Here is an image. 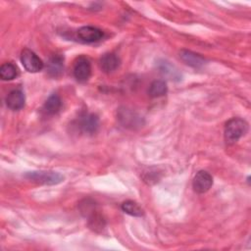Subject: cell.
<instances>
[{"label":"cell","instance_id":"cell-1","mask_svg":"<svg viewBox=\"0 0 251 251\" xmlns=\"http://www.w3.org/2000/svg\"><path fill=\"white\" fill-rule=\"evenodd\" d=\"M248 129V124L240 118H232L225 126V140L227 144L238 141Z\"/></svg>","mask_w":251,"mask_h":251},{"label":"cell","instance_id":"cell-2","mask_svg":"<svg viewBox=\"0 0 251 251\" xmlns=\"http://www.w3.org/2000/svg\"><path fill=\"white\" fill-rule=\"evenodd\" d=\"M117 119L124 127L129 129H137L144 125L143 118L135 111L126 107H121L118 110Z\"/></svg>","mask_w":251,"mask_h":251},{"label":"cell","instance_id":"cell-3","mask_svg":"<svg viewBox=\"0 0 251 251\" xmlns=\"http://www.w3.org/2000/svg\"><path fill=\"white\" fill-rule=\"evenodd\" d=\"M25 177L33 182L45 185L58 184L64 180V176L54 171H32L26 173Z\"/></svg>","mask_w":251,"mask_h":251},{"label":"cell","instance_id":"cell-4","mask_svg":"<svg viewBox=\"0 0 251 251\" xmlns=\"http://www.w3.org/2000/svg\"><path fill=\"white\" fill-rule=\"evenodd\" d=\"M21 62L24 68L29 73H37L43 69V62L31 50L25 48L21 53Z\"/></svg>","mask_w":251,"mask_h":251},{"label":"cell","instance_id":"cell-5","mask_svg":"<svg viewBox=\"0 0 251 251\" xmlns=\"http://www.w3.org/2000/svg\"><path fill=\"white\" fill-rule=\"evenodd\" d=\"M73 73L75 78L79 82L86 81L91 75V65L86 57H78L74 64Z\"/></svg>","mask_w":251,"mask_h":251},{"label":"cell","instance_id":"cell-6","mask_svg":"<svg viewBox=\"0 0 251 251\" xmlns=\"http://www.w3.org/2000/svg\"><path fill=\"white\" fill-rule=\"evenodd\" d=\"M77 127L83 133L93 134L99 127V119L94 114L83 113L77 120Z\"/></svg>","mask_w":251,"mask_h":251},{"label":"cell","instance_id":"cell-7","mask_svg":"<svg viewBox=\"0 0 251 251\" xmlns=\"http://www.w3.org/2000/svg\"><path fill=\"white\" fill-rule=\"evenodd\" d=\"M213 184L212 176L206 171H199L192 181V187L197 193H205L207 192Z\"/></svg>","mask_w":251,"mask_h":251},{"label":"cell","instance_id":"cell-8","mask_svg":"<svg viewBox=\"0 0 251 251\" xmlns=\"http://www.w3.org/2000/svg\"><path fill=\"white\" fill-rule=\"evenodd\" d=\"M103 35L104 33L100 28L95 26H90V25L82 26L77 30V37L79 38V40L85 43H92V42L99 41L100 39H102Z\"/></svg>","mask_w":251,"mask_h":251},{"label":"cell","instance_id":"cell-9","mask_svg":"<svg viewBox=\"0 0 251 251\" xmlns=\"http://www.w3.org/2000/svg\"><path fill=\"white\" fill-rule=\"evenodd\" d=\"M47 74L51 77H58L64 71V56L61 54L52 55L47 62Z\"/></svg>","mask_w":251,"mask_h":251},{"label":"cell","instance_id":"cell-10","mask_svg":"<svg viewBox=\"0 0 251 251\" xmlns=\"http://www.w3.org/2000/svg\"><path fill=\"white\" fill-rule=\"evenodd\" d=\"M25 97L21 89L10 91L6 97V105L11 110H21L25 106Z\"/></svg>","mask_w":251,"mask_h":251},{"label":"cell","instance_id":"cell-11","mask_svg":"<svg viewBox=\"0 0 251 251\" xmlns=\"http://www.w3.org/2000/svg\"><path fill=\"white\" fill-rule=\"evenodd\" d=\"M179 57L186 65L195 69L202 68L207 62L201 55L188 50H181L179 52Z\"/></svg>","mask_w":251,"mask_h":251},{"label":"cell","instance_id":"cell-12","mask_svg":"<svg viewBox=\"0 0 251 251\" xmlns=\"http://www.w3.org/2000/svg\"><path fill=\"white\" fill-rule=\"evenodd\" d=\"M100 68L104 73L110 74L120 66V59L114 53H106L100 58Z\"/></svg>","mask_w":251,"mask_h":251},{"label":"cell","instance_id":"cell-13","mask_svg":"<svg viewBox=\"0 0 251 251\" xmlns=\"http://www.w3.org/2000/svg\"><path fill=\"white\" fill-rule=\"evenodd\" d=\"M61 107H62V100L60 96L56 93H53L45 101L42 107V111L45 115L51 116V115L57 114L61 109Z\"/></svg>","mask_w":251,"mask_h":251},{"label":"cell","instance_id":"cell-14","mask_svg":"<svg viewBox=\"0 0 251 251\" xmlns=\"http://www.w3.org/2000/svg\"><path fill=\"white\" fill-rule=\"evenodd\" d=\"M87 220H88V226L93 231H96V232L102 231L106 226L105 219L102 216V214L99 213L98 210L92 213L89 217H87Z\"/></svg>","mask_w":251,"mask_h":251},{"label":"cell","instance_id":"cell-15","mask_svg":"<svg viewBox=\"0 0 251 251\" xmlns=\"http://www.w3.org/2000/svg\"><path fill=\"white\" fill-rule=\"evenodd\" d=\"M168 91V87H167V83L164 80H154L148 89V94L153 97V98H157V97H161L163 95H165Z\"/></svg>","mask_w":251,"mask_h":251},{"label":"cell","instance_id":"cell-16","mask_svg":"<svg viewBox=\"0 0 251 251\" xmlns=\"http://www.w3.org/2000/svg\"><path fill=\"white\" fill-rule=\"evenodd\" d=\"M18 75V69L13 63H5L0 68V77L3 80H12Z\"/></svg>","mask_w":251,"mask_h":251},{"label":"cell","instance_id":"cell-17","mask_svg":"<svg viewBox=\"0 0 251 251\" xmlns=\"http://www.w3.org/2000/svg\"><path fill=\"white\" fill-rule=\"evenodd\" d=\"M122 210L125 213H126L130 216H133V217H141L144 214L142 208L136 202L131 201V200L125 201L122 204Z\"/></svg>","mask_w":251,"mask_h":251},{"label":"cell","instance_id":"cell-18","mask_svg":"<svg viewBox=\"0 0 251 251\" xmlns=\"http://www.w3.org/2000/svg\"><path fill=\"white\" fill-rule=\"evenodd\" d=\"M159 70L161 71V73L169 77H171L172 79H180V75L178 73V71L176 70V67H174L173 65H171L169 62L167 61H163L161 63H159Z\"/></svg>","mask_w":251,"mask_h":251}]
</instances>
